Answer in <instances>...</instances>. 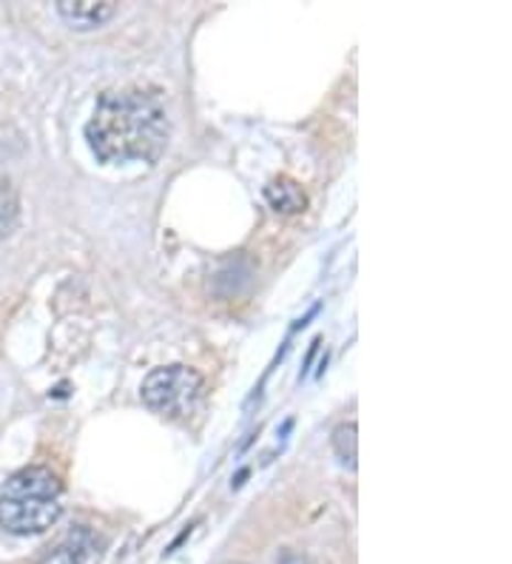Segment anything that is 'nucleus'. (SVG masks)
<instances>
[{
	"instance_id": "obj_1",
	"label": "nucleus",
	"mask_w": 512,
	"mask_h": 564,
	"mask_svg": "<svg viewBox=\"0 0 512 564\" xmlns=\"http://www.w3.org/2000/svg\"><path fill=\"white\" fill-rule=\"evenodd\" d=\"M171 134L168 115L154 95L140 89L106 91L86 123V140L106 165L154 163Z\"/></svg>"
},
{
	"instance_id": "obj_2",
	"label": "nucleus",
	"mask_w": 512,
	"mask_h": 564,
	"mask_svg": "<svg viewBox=\"0 0 512 564\" xmlns=\"http://www.w3.org/2000/svg\"><path fill=\"white\" fill-rule=\"evenodd\" d=\"M63 485L43 465L12 474L0 490V528L14 536H37L61 519Z\"/></svg>"
},
{
	"instance_id": "obj_3",
	"label": "nucleus",
	"mask_w": 512,
	"mask_h": 564,
	"mask_svg": "<svg viewBox=\"0 0 512 564\" xmlns=\"http://www.w3.org/2000/svg\"><path fill=\"white\" fill-rule=\"evenodd\" d=\"M205 393V379L188 365H165L154 368L143 379L140 397L154 413H163L171 420L188 416Z\"/></svg>"
},
{
	"instance_id": "obj_4",
	"label": "nucleus",
	"mask_w": 512,
	"mask_h": 564,
	"mask_svg": "<svg viewBox=\"0 0 512 564\" xmlns=\"http://www.w3.org/2000/svg\"><path fill=\"white\" fill-rule=\"evenodd\" d=\"M57 14L75 32H91L117 14L115 0H57Z\"/></svg>"
},
{
	"instance_id": "obj_5",
	"label": "nucleus",
	"mask_w": 512,
	"mask_h": 564,
	"mask_svg": "<svg viewBox=\"0 0 512 564\" xmlns=\"http://www.w3.org/2000/svg\"><path fill=\"white\" fill-rule=\"evenodd\" d=\"M265 203L276 214H302L307 208L305 188L294 177H276L265 186Z\"/></svg>"
},
{
	"instance_id": "obj_6",
	"label": "nucleus",
	"mask_w": 512,
	"mask_h": 564,
	"mask_svg": "<svg viewBox=\"0 0 512 564\" xmlns=\"http://www.w3.org/2000/svg\"><path fill=\"white\" fill-rule=\"evenodd\" d=\"M21 223V194L9 174L0 172V242L14 235Z\"/></svg>"
},
{
	"instance_id": "obj_7",
	"label": "nucleus",
	"mask_w": 512,
	"mask_h": 564,
	"mask_svg": "<svg viewBox=\"0 0 512 564\" xmlns=\"http://www.w3.org/2000/svg\"><path fill=\"white\" fill-rule=\"evenodd\" d=\"M334 451L345 465L356 468V422H341L334 431Z\"/></svg>"
},
{
	"instance_id": "obj_8",
	"label": "nucleus",
	"mask_w": 512,
	"mask_h": 564,
	"mask_svg": "<svg viewBox=\"0 0 512 564\" xmlns=\"http://www.w3.org/2000/svg\"><path fill=\"white\" fill-rule=\"evenodd\" d=\"M41 564H86V547L77 539H72L68 544L57 547L55 553H48Z\"/></svg>"
},
{
	"instance_id": "obj_9",
	"label": "nucleus",
	"mask_w": 512,
	"mask_h": 564,
	"mask_svg": "<svg viewBox=\"0 0 512 564\" xmlns=\"http://www.w3.org/2000/svg\"><path fill=\"white\" fill-rule=\"evenodd\" d=\"M282 564H314L307 556H296V553H285L282 556Z\"/></svg>"
}]
</instances>
